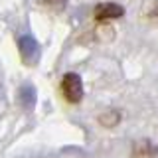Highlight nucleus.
Wrapping results in <instances>:
<instances>
[{
  "label": "nucleus",
  "instance_id": "39448f33",
  "mask_svg": "<svg viewBox=\"0 0 158 158\" xmlns=\"http://www.w3.org/2000/svg\"><path fill=\"white\" fill-rule=\"evenodd\" d=\"M99 121H101V125H105V127H113V125H117V123L121 121V115H118L117 111H109V113L99 117Z\"/></svg>",
  "mask_w": 158,
  "mask_h": 158
},
{
  "label": "nucleus",
  "instance_id": "423d86ee",
  "mask_svg": "<svg viewBox=\"0 0 158 158\" xmlns=\"http://www.w3.org/2000/svg\"><path fill=\"white\" fill-rule=\"evenodd\" d=\"M44 4H48V6H52L53 10H57V8L65 6V0H44Z\"/></svg>",
  "mask_w": 158,
  "mask_h": 158
},
{
  "label": "nucleus",
  "instance_id": "7ed1b4c3",
  "mask_svg": "<svg viewBox=\"0 0 158 158\" xmlns=\"http://www.w3.org/2000/svg\"><path fill=\"white\" fill-rule=\"evenodd\" d=\"M123 14H125V8L113 2H105V4H97L95 6V18L99 22H105V20H111V18H121Z\"/></svg>",
  "mask_w": 158,
  "mask_h": 158
},
{
  "label": "nucleus",
  "instance_id": "f257e3e1",
  "mask_svg": "<svg viewBox=\"0 0 158 158\" xmlns=\"http://www.w3.org/2000/svg\"><path fill=\"white\" fill-rule=\"evenodd\" d=\"M61 93L69 103H79L83 99V83L77 73H65L61 79Z\"/></svg>",
  "mask_w": 158,
  "mask_h": 158
},
{
  "label": "nucleus",
  "instance_id": "20e7f679",
  "mask_svg": "<svg viewBox=\"0 0 158 158\" xmlns=\"http://www.w3.org/2000/svg\"><path fill=\"white\" fill-rule=\"evenodd\" d=\"M135 158H158V146H154L150 140H140L132 148Z\"/></svg>",
  "mask_w": 158,
  "mask_h": 158
},
{
  "label": "nucleus",
  "instance_id": "f03ea898",
  "mask_svg": "<svg viewBox=\"0 0 158 158\" xmlns=\"http://www.w3.org/2000/svg\"><path fill=\"white\" fill-rule=\"evenodd\" d=\"M20 53H22L24 63L34 65V63L38 61V56H40V46H38V42H36L34 38H30V36L20 38Z\"/></svg>",
  "mask_w": 158,
  "mask_h": 158
}]
</instances>
